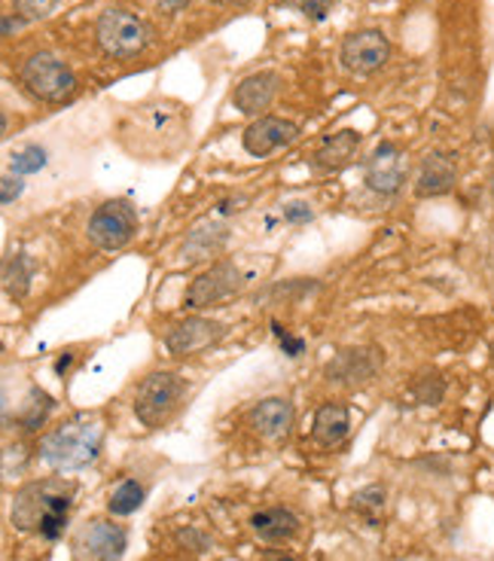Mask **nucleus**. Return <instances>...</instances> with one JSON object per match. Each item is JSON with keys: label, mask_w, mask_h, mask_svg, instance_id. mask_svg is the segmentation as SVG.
<instances>
[{"label": "nucleus", "mask_w": 494, "mask_h": 561, "mask_svg": "<svg viewBox=\"0 0 494 561\" xmlns=\"http://www.w3.org/2000/svg\"><path fill=\"white\" fill-rule=\"evenodd\" d=\"M290 3H297L299 13L306 15V19H324L333 10L336 0H290Z\"/></svg>", "instance_id": "nucleus-28"}, {"label": "nucleus", "mask_w": 494, "mask_h": 561, "mask_svg": "<svg viewBox=\"0 0 494 561\" xmlns=\"http://www.w3.org/2000/svg\"><path fill=\"white\" fill-rule=\"evenodd\" d=\"M71 510V494L58 482H31L15 494L13 501V525L22 531H41L43 519L53 510Z\"/></svg>", "instance_id": "nucleus-6"}, {"label": "nucleus", "mask_w": 494, "mask_h": 561, "mask_svg": "<svg viewBox=\"0 0 494 561\" xmlns=\"http://www.w3.org/2000/svg\"><path fill=\"white\" fill-rule=\"evenodd\" d=\"M384 506V491L381 489H364L360 494H354V510H360V513H369V519H372V513Z\"/></svg>", "instance_id": "nucleus-27"}, {"label": "nucleus", "mask_w": 494, "mask_h": 561, "mask_svg": "<svg viewBox=\"0 0 494 561\" xmlns=\"http://www.w3.org/2000/svg\"><path fill=\"white\" fill-rule=\"evenodd\" d=\"M360 150V135L345 128V131H336L324 140V147L318 150V165L324 169H340V165H348L354 159V153Z\"/></svg>", "instance_id": "nucleus-19"}, {"label": "nucleus", "mask_w": 494, "mask_h": 561, "mask_svg": "<svg viewBox=\"0 0 494 561\" xmlns=\"http://www.w3.org/2000/svg\"><path fill=\"white\" fill-rule=\"evenodd\" d=\"M177 540H181V547H193V552H202V549L208 547L205 543V537L193 528H186V531H177Z\"/></svg>", "instance_id": "nucleus-32"}, {"label": "nucleus", "mask_w": 494, "mask_h": 561, "mask_svg": "<svg viewBox=\"0 0 494 561\" xmlns=\"http://www.w3.org/2000/svg\"><path fill=\"white\" fill-rule=\"evenodd\" d=\"M391 58V41L376 28L354 31L342 43V65L354 73H376Z\"/></svg>", "instance_id": "nucleus-8"}, {"label": "nucleus", "mask_w": 494, "mask_h": 561, "mask_svg": "<svg viewBox=\"0 0 494 561\" xmlns=\"http://www.w3.org/2000/svg\"><path fill=\"white\" fill-rule=\"evenodd\" d=\"M101 439V421L71 419L43 439L41 458L56 470H83L99 458Z\"/></svg>", "instance_id": "nucleus-1"}, {"label": "nucleus", "mask_w": 494, "mask_h": 561, "mask_svg": "<svg viewBox=\"0 0 494 561\" xmlns=\"http://www.w3.org/2000/svg\"><path fill=\"white\" fill-rule=\"evenodd\" d=\"M13 28H19V22H13V15H7V19H3V37H10Z\"/></svg>", "instance_id": "nucleus-35"}, {"label": "nucleus", "mask_w": 494, "mask_h": 561, "mask_svg": "<svg viewBox=\"0 0 494 561\" xmlns=\"http://www.w3.org/2000/svg\"><path fill=\"white\" fill-rule=\"evenodd\" d=\"M128 547V534L114 522L95 519L80 531V549L89 552L92 561H119Z\"/></svg>", "instance_id": "nucleus-13"}, {"label": "nucleus", "mask_w": 494, "mask_h": 561, "mask_svg": "<svg viewBox=\"0 0 494 561\" xmlns=\"http://www.w3.org/2000/svg\"><path fill=\"white\" fill-rule=\"evenodd\" d=\"M141 504H143V485L141 482H135V479H126V482H119L114 494H111L107 510H111L114 516H131V513H135Z\"/></svg>", "instance_id": "nucleus-23"}, {"label": "nucleus", "mask_w": 494, "mask_h": 561, "mask_svg": "<svg viewBox=\"0 0 494 561\" xmlns=\"http://www.w3.org/2000/svg\"><path fill=\"white\" fill-rule=\"evenodd\" d=\"M492 196H494V178H492Z\"/></svg>", "instance_id": "nucleus-38"}, {"label": "nucleus", "mask_w": 494, "mask_h": 561, "mask_svg": "<svg viewBox=\"0 0 494 561\" xmlns=\"http://www.w3.org/2000/svg\"><path fill=\"white\" fill-rule=\"evenodd\" d=\"M71 360H73V354H65V357H58V360H56V373H58V376H65V373H68V366H71Z\"/></svg>", "instance_id": "nucleus-34"}, {"label": "nucleus", "mask_w": 494, "mask_h": 561, "mask_svg": "<svg viewBox=\"0 0 494 561\" xmlns=\"http://www.w3.org/2000/svg\"><path fill=\"white\" fill-rule=\"evenodd\" d=\"M348 431H352V415L342 403H324L314 415V424H311V434L321 446H336L348 436Z\"/></svg>", "instance_id": "nucleus-17"}, {"label": "nucleus", "mask_w": 494, "mask_h": 561, "mask_svg": "<svg viewBox=\"0 0 494 561\" xmlns=\"http://www.w3.org/2000/svg\"><path fill=\"white\" fill-rule=\"evenodd\" d=\"M227 336V323L211 321V318H186V321L171 323L165 333V348L174 357H189L198 351L211 348L214 342Z\"/></svg>", "instance_id": "nucleus-9"}, {"label": "nucleus", "mask_w": 494, "mask_h": 561, "mask_svg": "<svg viewBox=\"0 0 494 561\" xmlns=\"http://www.w3.org/2000/svg\"><path fill=\"white\" fill-rule=\"evenodd\" d=\"M153 3L159 10H165V13H177V10H184L189 0H153Z\"/></svg>", "instance_id": "nucleus-33"}, {"label": "nucleus", "mask_w": 494, "mask_h": 561, "mask_svg": "<svg viewBox=\"0 0 494 561\" xmlns=\"http://www.w3.org/2000/svg\"><path fill=\"white\" fill-rule=\"evenodd\" d=\"M455 181H458V165H455L452 156L430 153L422 162V174H418V181H415V196H446L455 186Z\"/></svg>", "instance_id": "nucleus-15"}, {"label": "nucleus", "mask_w": 494, "mask_h": 561, "mask_svg": "<svg viewBox=\"0 0 494 561\" xmlns=\"http://www.w3.org/2000/svg\"><path fill=\"white\" fill-rule=\"evenodd\" d=\"M223 244H227V226L202 224L189 232L184 256L189 263H196V260H205V256H211V253L220 251Z\"/></svg>", "instance_id": "nucleus-20"}, {"label": "nucleus", "mask_w": 494, "mask_h": 561, "mask_svg": "<svg viewBox=\"0 0 494 561\" xmlns=\"http://www.w3.org/2000/svg\"><path fill=\"white\" fill-rule=\"evenodd\" d=\"M275 336L282 339L284 354H290V357H299V354H302V348H306V342H302V339H294L290 333H287V330H282L278 323H275Z\"/></svg>", "instance_id": "nucleus-30"}, {"label": "nucleus", "mask_w": 494, "mask_h": 561, "mask_svg": "<svg viewBox=\"0 0 494 561\" xmlns=\"http://www.w3.org/2000/svg\"><path fill=\"white\" fill-rule=\"evenodd\" d=\"M53 397L46 391H41V388H31L28 397H25V407H22V412H19V421H22V431H37L43 421H46V415L53 412Z\"/></svg>", "instance_id": "nucleus-22"}, {"label": "nucleus", "mask_w": 494, "mask_h": 561, "mask_svg": "<svg viewBox=\"0 0 494 561\" xmlns=\"http://www.w3.org/2000/svg\"><path fill=\"white\" fill-rule=\"evenodd\" d=\"M266 561H297V559H290V556H268Z\"/></svg>", "instance_id": "nucleus-37"}, {"label": "nucleus", "mask_w": 494, "mask_h": 561, "mask_svg": "<svg viewBox=\"0 0 494 561\" xmlns=\"http://www.w3.org/2000/svg\"><path fill=\"white\" fill-rule=\"evenodd\" d=\"M214 3H223V7H244V3H251V0H214Z\"/></svg>", "instance_id": "nucleus-36"}, {"label": "nucleus", "mask_w": 494, "mask_h": 561, "mask_svg": "<svg viewBox=\"0 0 494 561\" xmlns=\"http://www.w3.org/2000/svg\"><path fill=\"white\" fill-rule=\"evenodd\" d=\"M376 366L379 364H376L372 351L352 348L342 351L340 357L326 366V376H330V381H340V385H360V381L376 376Z\"/></svg>", "instance_id": "nucleus-16"}, {"label": "nucleus", "mask_w": 494, "mask_h": 561, "mask_svg": "<svg viewBox=\"0 0 494 561\" xmlns=\"http://www.w3.org/2000/svg\"><path fill=\"white\" fill-rule=\"evenodd\" d=\"M19 77L28 85L31 95H37L41 101H65L77 89L73 70L49 53H34V56L25 58Z\"/></svg>", "instance_id": "nucleus-4"}, {"label": "nucleus", "mask_w": 494, "mask_h": 561, "mask_svg": "<svg viewBox=\"0 0 494 561\" xmlns=\"http://www.w3.org/2000/svg\"><path fill=\"white\" fill-rule=\"evenodd\" d=\"M443 393H446V385H443V379H437V376H427V379H422L415 385V400H418V403H427V407H437L439 400H443Z\"/></svg>", "instance_id": "nucleus-26"}, {"label": "nucleus", "mask_w": 494, "mask_h": 561, "mask_svg": "<svg viewBox=\"0 0 494 561\" xmlns=\"http://www.w3.org/2000/svg\"><path fill=\"white\" fill-rule=\"evenodd\" d=\"M34 278V260L28 253H15L3 263V290L13 296V299H25Z\"/></svg>", "instance_id": "nucleus-21"}, {"label": "nucleus", "mask_w": 494, "mask_h": 561, "mask_svg": "<svg viewBox=\"0 0 494 561\" xmlns=\"http://www.w3.org/2000/svg\"><path fill=\"white\" fill-rule=\"evenodd\" d=\"M278 85H282V77L275 70H260V73H251L244 77L235 92H232V104L235 111L244 113V116H260L263 111H268V104L278 95Z\"/></svg>", "instance_id": "nucleus-12"}, {"label": "nucleus", "mask_w": 494, "mask_h": 561, "mask_svg": "<svg viewBox=\"0 0 494 561\" xmlns=\"http://www.w3.org/2000/svg\"><path fill=\"white\" fill-rule=\"evenodd\" d=\"M254 531L263 537V540H287V537H294L299 531V519L290 513V510H284V506H268V510H260L254 519Z\"/></svg>", "instance_id": "nucleus-18"}, {"label": "nucleus", "mask_w": 494, "mask_h": 561, "mask_svg": "<svg viewBox=\"0 0 494 561\" xmlns=\"http://www.w3.org/2000/svg\"><path fill=\"white\" fill-rule=\"evenodd\" d=\"M311 217H314V214H311V205H306V202H290V205H284V220H287V224H309Z\"/></svg>", "instance_id": "nucleus-29"}, {"label": "nucleus", "mask_w": 494, "mask_h": 561, "mask_svg": "<svg viewBox=\"0 0 494 561\" xmlns=\"http://www.w3.org/2000/svg\"><path fill=\"white\" fill-rule=\"evenodd\" d=\"M95 37H99L101 49L111 58H135L147 49L150 31H147V25L135 13L107 10V13L99 15Z\"/></svg>", "instance_id": "nucleus-2"}, {"label": "nucleus", "mask_w": 494, "mask_h": 561, "mask_svg": "<svg viewBox=\"0 0 494 561\" xmlns=\"http://www.w3.org/2000/svg\"><path fill=\"white\" fill-rule=\"evenodd\" d=\"M251 424H254V431L263 436V439L278 443V439H284V436L290 434V427H294V403L284 400V397L260 400V403L251 409Z\"/></svg>", "instance_id": "nucleus-14"}, {"label": "nucleus", "mask_w": 494, "mask_h": 561, "mask_svg": "<svg viewBox=\"0 0 494 561\" xmlns=\"http://www.w3.org/2000/svg\"><path fill=\"white\" fill-rule=\"evenodd\" d=\"M184 391V381L174 373H153L135 393V415L143 427H162L174 415V409L181 407Z\"/></svg>", "instance_id": "nucleus-3"}, {"label": "nucleus", "mask_w": 494, "mask_h": 561, "mask_svg": "<svg viewBox=\"0 0 494 561\" xmlns=\"http://www.w3.org/2000/svg\"><path fill=\"white\" fill-rule=\"evenodd\" d=\"M492 360H494V348H492Z\"/></svg>", "instance_id": "nucleus-39"}, {"label": "nucleus", "mask_w": 494, "mask_h": 561, "mask_svg": "<svg viewBox=\"0 0 494 561\" xmlns=\"http://www.w3.org/2000/svg\"><path fill=\"white\" fill-rule=\"evenodd\" d=\"M299 138V126L297 123H290V119H282V116H260L256 123L244 128V135H241V144H244V150L256 159H263V156L275 153V150H282L287 144H294Z\"/></svg>", "instance_id": "nucleus-11"}, {"label": "nucleus", "mask_w": 494, "mask_h": 561, "mask_svg": "<svg viewBox=\"0 0 494 561\" xmlns=\"http://www.w3.org/2000/svg\"><path fill=\"white\" fill-rule=\"evenodd\" d=\"M58 0H13V13L25 22H41L56 10Z\"/></svg>", "instance_id": "nucleus-25"}, {"label": "nucleus", "mask_w": 494, "mask_h": 561, "mask_svg": "<svg viewBox=\"0 0 494 561\" xmlns=\"http://www.w3.org/2000/svg\"><path fill=\"white\" fill-rule=\"evenodd\" d=\"M138 232V214L123 198H111L95 208L89 220V241L99 251H123Z\"/></svg>", "instance_id": "nucleus-5"}, {"label": "nucleus", "mask_w": 494, "mask_h": 561, "mask_svg": "<svg viewBox=\"0 0 494 561\" xmlns=\"http://www.w3.org/2000/svg\"><path fill=\"white\" fill-rule=\"evenodd\" d=\"M10 165H13L15 174H37V171L46 165V150L37 147V144H31V147H25V150L13 153Z\"/></svg>", "instance_id": "nucleus-24"}, {"label": "nucleus", "mask_w": 494, "mask_h": 561, "mask_svg": "<svg viewBox=\"0 0 494 561\" xmlns=\"http://www.w3.org/2000/svg\"><path fill=\"white\" fill-rule=\"evenodd\" d=\"M241 284H244V275H241V268L235 266V263H214L208 272H202V275L186 287L184 309H208L214 302H220V299H227V296H232L235 290H241Z\"/></svg>", "instance_id": "nucleus-7"}, {"label": "nucleus", "mask_w": 494, "mask_h": 561, "mask_svg": "<svg viewBox=\"0 0 494 561\" xmlns=\"http://www.w3.org/2000/svg\"><path fill=\"white\" fill-rule=\"evenodd\" d=\"M406 174H410L406 156L391 140L379 144L372 159L367 162V186L372 193H381V196H394L397 190L406 183Z\"/></svg>", "instance_id": "nucleus-10"}, {"label": "nucleus", "mask_w": 494, "mask_h": 561, "mask_svg": "<svg viewBox=\"0 0 494 561\" xmlns=\"http://www.w3.org/2000/svg\"><path fill=\"white\" fill-rule=\"evenodd\" d=\"M0 190H3V205H13V198L22 196V190H25V183H22V178H3V183H0Z\"/></svg>", "instance_id": "nucleus-31"}]
</instances>
